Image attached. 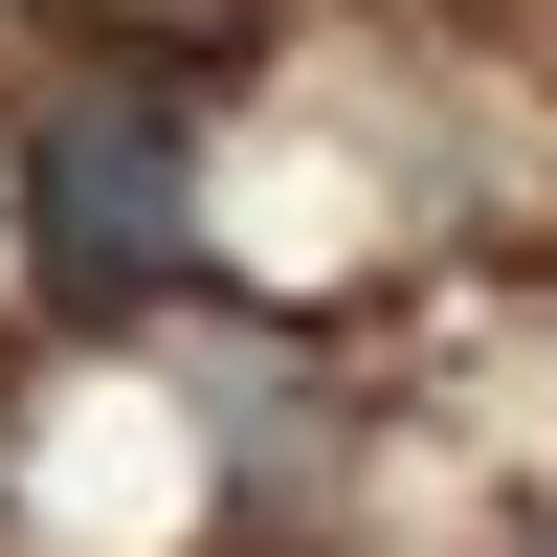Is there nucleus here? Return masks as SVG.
Listing matches in <instances>:
<instances>
[{
	"label": "nucleus",
	"mask_w": 557,
	"mask_h": 557,
	"mask_svg": "<svg viewBox=\"0 0 557 557\" xmlns=\"http://www.w3.org/2000/svg\"><path fill=\"white\" fill-rule=\"evenodd\" d=\"M23 268L67 312H157L178 268H201V112L134 89V67L23 89Z\"/></svg>",
	"instance_id": "1"
}]
</instances>
